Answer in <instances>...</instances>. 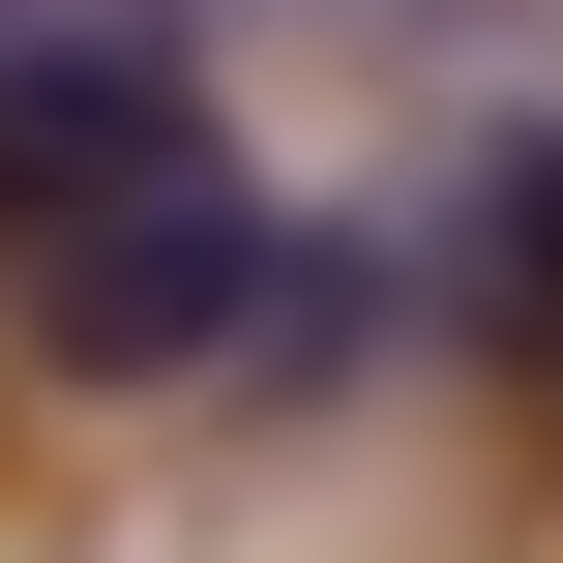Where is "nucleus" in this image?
Returning a JSON list of instances; mask_svg holds the SVG:
<instances>
[{"mask_svg":"<svg viewBox=\"0 0 563 563\" xmlns=\"http://www.w3.org/2000/svg\"><path fill=\"white\" fill-rule=\"evenodd\" d=\"M0 297H30V356H59V386H208V356H267L297 208H267L238 148H178V178H119V208L0 238Z\"/></svg>","mask_w":563,"mask_h":563,"instance_id":"nucleus-1","label":"nucleus"},{"mask_svg":"<svg viewBox=\"0 0 563 563\" xmlns=\"http://www.w3.org/2000/svg\"><path fill=\"white\" fill-rule=\"evenodd\" d=\"M178 148H238V119H208V59H178L148 0H30V30H0V238L178 178Z\"/></svg>","mask_w":563,"mask_h":563,"instance_id":"nucleus-2","label":"nucleus"},{"mask_svg":"<svg viewBox=\"0 0 563 563\" xmlns=\"http://www.w3.org/2000/svg\"><path fill=\"white\" fill-rule=\"evenodd\" d=\"M445 267H475V356H505V386H563V119H505V148H475Z\"/></svg>","mask_w":563,"mask_h":563,"instance_id":"nucleus-3","label":"nucleus"}]
</instances>
